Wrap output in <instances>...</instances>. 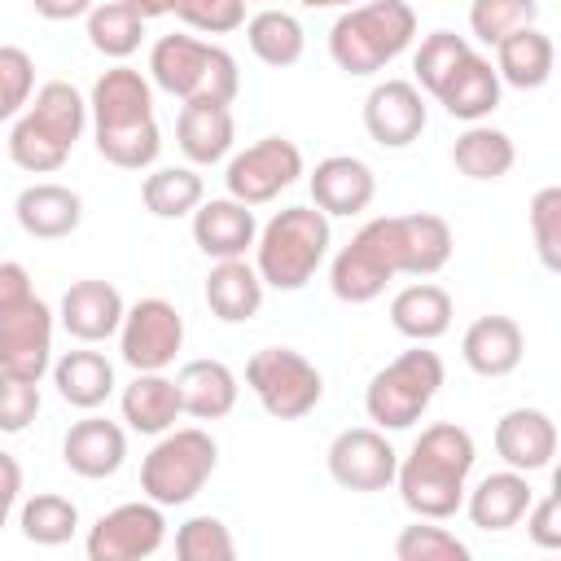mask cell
<instances>
[{
  "label": "cell",
  "instance_id": "c3c4849f",
  "mask_svg": "<svg viewBox=\"0 0 561 561\" xmlns=\"http://www.w3.org/2000/svg\"><path fill=\"white\" fill-rule=\"evenodd\" d=\"M18 495H22V465L0 451V530L9 526V513L18 508Z\"/></svg>",
  "mask_w": 561,
  "mask_h": 561
},
{
  "label": "cell",
  "instance_id": "f546056e",
  "mask_svg": "<svg viewBox=\"0 0 561 561\" xmlns=\"http://www.w3.org/2000/svg\"><path fill=\"white\" fill-rule=\"evenodd\" d=\"M390 324L412 342H434L451 329V294L443 285H408L390 298Z\"/></svg>",
  "mask_w": 561,
  "mask_h": 561
},
{
  "label": "cell",
  "instance_id": "4dcf8cb0",
  "mask_svg": "<svg viewBox=\"0 0 561 561\" xmlns=\"http://www.w3.org/2000/svg\"><path fill=\"white\" fill-rule=\"evenodd\" d=\"M53 386L70 408L92 412L114 394V364L101 351H66L53 364Z\"/></svg>",
  "mask_w": 561,
  "mask_h": 561
},
{
  "label": "cell",
  "instance_id": "52a82bcc",
  "mask_svg": "<svg viewBox=\"0 0 561 561\" xmlns=\"http://www.w3.org/2000/svg\"><path fill=\"white\" fill-rule=\"evenodd\" d=\"M447 368L438 359V351H430L425 342H416L412 351H403L399 359H390L381 373H373L368 390H364V412L377 430H412L425 408L434 403L438 386H443Z\"/></svg>",
  "mask_w": 561,
  "mask_h": 561
},
{
  "label": "cell",
  "instance_id": "74e56055",
  "mask_svg": "<svg viewBox=\"0 0 561 561\" xmlns=\"http://www.w3.org/2000/svg\"><path fill=\"white\" fill-rule=\"evenodd\" d=\"M18 526H22V535H26L31 543H39V548H61V543H70V535L79 530V508H75V500H66V495H57V491H39V495H31V500L22 504Z\"/></svg>",
  "mask_w": 561,
  "mask_h": 561
},
{
  "label": "cell",
  "instance_id": "8992f818",
  "mask_svg": "<svg viewBox=\"0 0 561 561\" xmlns=\"http://www.w3.org/2000/svg\"><path fill=\"white\" fill-rule=\"evenodd\" d=\"M149 79L180 101H224V105H232L241 88L237 57L197 35H162L149 53Z\"/></svg>",
  "mask_w": 561,
  "mask_h": 561
},
{
  "label": "cell",
  "instance_id": "e575fe53",
  "mask_svg": "<svg viewBox=\"0 0 561 561\" xmlns=\"http://www.w3.org/2000/svg\"><path fill=\"white\" fill-rule=\"evenodd\" d=\"M245 44L250 53L263 61V66H294L307 48V35H302V22L285 9H259L250 22H245Z\"/></svg>",
  "mask_w": 561,
  "mask_h": 561
},
{
  "label": "cell",
  "instance_id": "7a4b0ae2",
  "mask_svg": "<svg viewBox=\"0 0 561 561\" xmlns=\"http://www.w3.org/2000/svg\"><path fill=\"white\" fill-rule=\"evenodd\" d=\"M96 153L123 171H145L162 153V136L153 123V92L149 79L131 66H114L92 83L88 96Z\"/></svg>",
  "mask_w": 561,
  "mask_h": 561
},
{
  "label": "cell",
  "instance_id": "277c9868",
  "mask_svg": "<svg viewBox=\"0 0 561 561\" xmlns=\"http://www.w3.org/2000/svg\"><path fill=\"white\" fill-rule=\"evenodd\" d=\"M416 39V13L408 0H364L346 4V13L329 31V57L346 75L386 70Z\"/></svg>",
  "mask_w": 561,
  "mask_h": 561
},
{
  "label": "cell",
  "instance_id": "d6986e66",
  "mask_svg": "<svg viewBox=\"0 0 561 561\" xmlns=\"http://www.w3.org/2000/svg\"><path fill=\"white\" fill-rule=\"evenodd\" d=\"M495 451L508 469L517 473H535L548 469L557 456V425L548 412L539 408H513L495 421Z\"/></svg>",
  "mask_w": 561,
  "mask_h": 561
},
{
  "label": "cell",
  "instance_id": "1f68e13d",
  "mask_svg": "<svg viewBox=\"0 0 561 561\" xmlns=\"http://www.w3.org/2000/svg\"><path fill=\"white\" fill-rule=\"evenodd\" d=\"M399 241H403V276H434L447 267V259L456 250L451 224L430 210L399 215Z\"/></svg>",
  "mask_w": 561,
  "mask_h": 561
},
{
  "label": "cell",
  "instance_id": "d4e9b609",
  "mask_svg": "<svg viewBox=\"0 0 561 561\" xmlns=\"http://www.w3.org/2000/svg\"><path fill=\"white\" fill-rule=\"evenodd\" d=\"M530 500H535V491H530L526 473H517V469L486 473L473 491H465L469 522H473L478 530H495V535H500V530H513V526L526 517Z\"/></svg>",
  "mask_w": 561,
  "mask_h": 561
},
{
  "label": "cell",
  "instance_id": "4316f807",
  "mask_svg": "<svg viewBox=\"0 0 561 561\" xmlns=\"http://www.w3.org/2000/svg\"><path fill=\"white\" fill-rule=\"evenodd\" d=\"M206 307L224 324L254 320L263 307V276L245 259H215L206 276Z\"/></svg>",
  "mask_w": 561,
  "mask_h": 561
},
{
  "label": "cell",
  "instance_id": "4fadbf2b",
  "mask_svg": "<svg viewBox=\"0 0 561 561\" xmlns=\"http://www.w3.org/2000/svg\"><path fill=\"white\" fill-rule=\"evenodd\" d=\"M184 346V316L167 298H140L123 311L118 351L136 373H162Z\"/></svg>",
  "mask_w": 561,
  "mask_h": 561
},
{
  "label": "cell",
  "instance_id": "f907efd6",
  "mask_svg": "<svg viewBox=\"0 0 561 561\" xmlns=\"http://www.w3.org/2000/svg\"><path fill=\"white\" fill-rule=\"evenodd\" d=\"M22 294H31V272L18 259H4L0 263V302H13Z\"/></svg>",
  "mask_w": 561,
  "mask_h": 561
},
{
  "label": "cell",
  "instance_id": "30bf717a",
  "mask_svg": "<svg viewBox=\"0 0 561 561\" xmlns=\"http://www.w3.org/2000/svg\"><path fill=\"white\" fill-rule=\"evenodd\" d=\"M245 386L254 390V399L263 403V412L276 416V421H302L324 399L320 368L307 355L289 351V346H263V351H254L250 364H245Z\"/></svg>",
  "mask_w": 561,
  "mask_h": 561
},
{
  "label": "cell",
  "instance_id": "2e32d148",
  "mask_svg": "<svg viewBox=\"0 0 561 561\" xmlns=\"http://www.w3.org/2000/svg\"><path fill=\"white\" fill-rule=\"evenodd\" d=\"M364 127L381 149H408L425 131V96L408 79H381L364 96Z\"/></svg>",
  "mask_w": 561,
  "mask_h": 561
},
{
  "label": "cell",
  "instance_id": "8fae6325",
  "mask_svg": "<svg viewBox=\"0 0 561 561\" xmlns=\"http://www.w3.org/2000/svg\"><path fill=\"white\" fill-rule=\"evenodd\" d=\"M0 368L26 381L53 368V307L35 298V289L0 302Z\"/></svg>",
  "mask_w": 561,
  "mask_h": 561
},
{
  "label": "cell",
  "instance_id": "7402d4cb",
  "mask_svg": "<svg viewBox=\"0 0 561 561\" xmlns=\"http://www.w3.org/2000/svg\"><path fill=\"white\" fill-rule=\"evenodd\" d=\"M13 215H18V228L35 241H61L70 237L79 224H83V202L75 188L66 184H53V180H39V184H26L13 202Z\"/></svg>",
  "mask_w": 561,
  "mask_h": 561
},
{
  "label": "cell",
  "instance_id": "cb8c5ba5",
  "mask_svg": "<svg viewBox=\"0 0 561 561\" xmlns=\"http://www.w3.org/2000/svg\"><path fill=\"white\" fill-rule=\"evenodd\" d=\"M522 351L526 337L513 316H478L460 337V355L478 377H508L522 364Z\"/></svg>",
  "mask_w": 561,
  "mask_h": 561
},
{
  "label": "cell",
  "instance_id": "7dc6e473",
  "mask_svg": "<svg viewBox=\"0 0 561 561\" xmlns=\"http://www.w3.org/2000/svg\"><path fill=\"white\" fill-rule=\"evenodd\" d=\"M526 535L535 548H561V495L548 491L543 500H530L526 508Z\"/></svg>",
  "mask_w": 561,
  "mask_h": 561
},
{
  "label": "cell",
  "instance_id": "ffe728a7",
  "mask_svg": "<svg viewBox=\"0 0 561 561\" xmlns=\"http://www.w3.org/2000/svg\"><path fill=\"white\" fill-rule=\"evenodd\" d=\"M254 237H259L254 210L237 197H210L193 210V241L206 259H245Z\"/></svg>",
  "mask_w": 561,
  "mask_h": 561
},
{
  "label": "cell",
  "instance_id": "ab89813d",
  "mask_svg": "<svg viewBox=\"0 0 561 561\" xmlns=\"http://www.w3.org/2000/svg\"><path fill=\"white\" fill-rule=\"evenodd\" d=\"M535 18H539V0H473L469 4V31L491 48L522 26H535Z\"/></svg>",
  "mask_w": 561,
  "mask_h": 561
},
{
  "label": "cell",
  "instance_id": "b9f144b4",
  "mask_svg": "<svg viewBox=\"0 0 561 561\" xmlns=\"http://www.w3.org/2000/svg\"><path fill=\"white\" fill-rule=\"evenodd\" d=\"M394 557L399 561H469V543H460L451 530H443L430 517H421L416 526L399 530Z\"/></svg>",
  "mask_w": 561,
  "mask_h": 561
},
{
  "label": "cell",
  "instance_id": "9a60e30c",
  "mask_svg": "<svg viewBox=\"0 0 561 561\" xmlns=\"http://www.w3.org/2000/svg\"><path fill=\"white\" fill-rule=\"evenodd\" d=\"M399 469V451L390 447V438L373 425H355L342 430L329 443V478L346 491H386L394 482Z\"/></svg>",
  "mask_w": 561,
  "mask_h": 561
},
{
  "label": "cell",
  "instance_id": "9c48e42d",
  "mask_svg": "<svg viewBox=\"0 0 561 561\" xmlns=\"http://www.w3.org/2000/svg\"><path fill=\"white\" fill-rule=\"evenodd\" d=\"M394 276H403V241H399V215L368 219L337 254L329 267L333 298L364 307L373 302Z\"/></svg>",
  "mask_w": 561,
  "mask_h": 561
},
{
  "label": "cell",
  "instance_id": "ba28073f",
  "mask_svg": "<svg viewBox=\"0 0 561 561\" xmlns=\"http://www.w3.org/2000/svg\"><path fill=\"white\" fill-rule=\"evenodd\" d=\"M215 465H219V447L206 430L171 425L167 434H158V443L149 447V456L140 465V491H145V500H153L162 508L188 504L210 482Z\"/></svg>",
  "mask_w": 561,
  "mask_h": 561
},
{
  "label": "cell",
  "instance_id": "f35d334b",
  "mask_svg": "<svg viewBox=\"0 0 561 561\" xmlns=\"http://www.w3.org/2000/svg\"><path fill=\"white\" fill-rule=\"evenodd\" d=\"M469 53H473V48H469V39H465V35H456V31H434V35H425V39H421V48H416V57H412L416 88H421V92H430V96H438V92H443V83L456 75V66H460Z\"/></svg>",
  "mask_w": 561,
  "mask_h": 561
},
{
  "label": "cell",
  "instance_id": "5b68a950",
  "mask_svg": "<svg viewBox=\"0 0 561 561\" xmlns=\"http://www.w3.org/2000/svg\"><path fill=\"white\" fill-rule=\"evenodd\" d=\"M329 241H333V232H329L324 210L285 206L254 237V272L263 276V285L294 294L320 272V263L329 254Z\"/></svg>",
  "mask_w": 561,
  "mask_h": 561
},
{
  "label": "cell",
  "instance_id": "44dd1931",
  "mask_svg": "<svg viewBox=\"0 0 561 561\" xmlns=\"http://www.w3.org/2000/svg\"><path fill=\"white\" fill-rule=\"evenodd\" d=\"M61 460H66V469L70 473H79V478H110V473H118L123 469V460H127V434H123V425H114V421H105V416H83V421H75L70 430H66V438H61Z\"/></svg>",
  "mask_w": 561,
  "mask_h": 561
},
{
  "label": "cell",
  "instance_id": "bcb514c9",
  "mask_svg": "<svg viewBox=\"0 0 561 561\" xmlns=\"http://www.w3.org/2000/svg\"><path fill=\"white\" fill-rule=\"evenodd\" d=\"M39 416V381L0 368V434H22Z\"/></svg>",
  "mask_w": 561,
  "mask_h": 561
},
{
  "label": "cell",
  "instance_id": "60d3db41",
  "mask_svg": "<svg viewBox=\"0 0 561 561\" xmlns=\"http://www.w3.org/2000/svg\"><path fill=\"white\" fill-rule=\"evenodd\" d=\"M175 557L180 561H232L237 543H232V530L219 517L202 513V517H188L175 530Z\"/></svg>",
  "mask_w": 561,
  "mask_h": 561
},
{
  "label": "cell",
  "instance_id": "3957f363",
  "mask_svg": "<svg viewBox=\"0 0 561 561\" xmlns=\"http://www.w3.org/2000/svg\"><path fill=\"white\" fill-rule=\"evenodd\" d=\"M83 127H88V101L66 79H48L44 88H35V96L18 114L9 131V158L31 175L61 171Z\"/></svg>",
  "mask_w": 561,
  "mask_h": 561
},
{
  "label": "cell",
  "instance_id": "f6af8a7d",
  "mask_svg": "<svg viewBox=\"0 0 561 561\" xmlns=\"http://www.w3.org/2000/svg\"><path fill=\"white\" fill-rule=\"evenodd\" d=\"M171 13L202 35H228L245 22V0H171Z\"/></svg>",
  "mask_w": 561,
  "mask_h": 561
},
{
  "label": "cell",
  "instance_id": "e0dca14e",
  "mask_svg": "<svg viewBox=\"0 0 561 561\" xmlns=\"http://www.w3.org/2000/svg\"><path fill=\"white\" fill-rule=\"evenodd\" d=\"M307 184H311V206L324 210V215H359L377 197L373 167L359 162V158H351V153L320 158Z\"/></svg>",
  "mask_w": 561,
  "mask_h": 561
},
{
  "label": "cell",
  "instance_id": "816d5d0a",
  "mask_svg": "<svg viewBox=\"0 0 561 561\" xmlns=\"http://www.w3.org/2000/svg\"><path fill=\"white\" fill-rule=\"evenodd\" d=\"M123 4H131L145 22H149V18H162V13H171V0H123Z\"/></svg>",
  "mask_w": 561,
  "mask_h": 561
},
{
  "label": "cell",
  "instance_id": "f1b7e54d",
  "mask_svg": "<svg viewBox=\"0 0 561 561\" xmlns=\"http://www.w3.org/2000/svg\"><path fill=\"white\" fill-rule=\"evenodd\" d=\"M434 101L460 123H482L500 105V75L482 53H469Z\"/></svg>",
  "mask_w": 561,
  "mask_h": 561
},
{
  "label": "cell",
  "instance_id": "d590c367",
  "mask_svg": "<svg viewBox=\"0 0 561 561\" xmlns=\"http://www.w3.org/2000/svg\"><path fill=\"white\" fill-rule=\"evenodd\" d=\"M140 39H145V18L131 4H123V0L92 4V13H88V44L101 57L123 61V57H131L140 48Z\"/></svg>",
  "mask_w": 561,
  "mask_h": 561
},
{
  "label": "cell",
  "instance_id": "83f0119b",
  "mask_svg": "<svg viewBox=\"0 0 561 561\" xmlns=\"http://www.w3.org/2000/svg\"><path fill=\"white\" fill-rule=\"evenodd\" d=\"M552 61H557V48H552V39L539 26H522V31L504 35L495 44V75H500V83L522 88V92L543 88L552 79Z\"/></svg>",
  "mask_w": 561,
  "mask_h": 561
},
{
  "label": "cell",
  "instance_id": "603a6c76",
  "mask_svg": "<svg viewBox=\"0 0 561 561\" xmlns=\"http://www.w3.org/2000/svg\"><path fill=\"white\" fill-rule=\"evenodd\" d=\"M232 136H237V123H232V110L224 101H184L180 105L175 140L193 167L224 162L232 149Z\"/></svg>",
  "mask_w": 561,
  "mask_h": 561
},
{
  "label": "cell",
  "instance_id": "5bb4252c",
  "mask_svg": "<svg viewBox=\"0 0 561 561\" xmlns=\"http://www.w3.org/2000/svg\"><path fill=\"white\" fill-rule=\"evenodd\" d=\"M167 539V517L162 504L153 500H131L96 517L88 530V561H145L162 548Z\"/></svg>",
  "mask_w": 561,
  "mask_h": 561
},
{
  "label": "cell",
  "instance_id": "681fc988",
  "mask_svg": "<svg viewBox=\"0 0 561 561\" xmlns=\"http://www.w3.org/2000/svg\"><path fill=\"white\" fill-rule=\"evenodd\" d=\"M96 0H31V9L48 22H75V18H88Z\"/></svg>",
  "mask_w": 561,
  "mask_h": 561
},
{
  "label": "cell",
  "instance_id": "7c38bea8",
  "mask_svg": "<svg viewBox=\"0 0 561 561\" xmlns=\"http://www.w3.org/2000/svg\"><path fill=\"white\" fill-rule=\"evenodd\" d=\"M298 175H302V149L285 136H263L228 162L224 184H228V197H237L245 206H263L276 193H285Z\"/></svg>",
  "mask_w": 561,
  "mask_h": 561
},
{
  "label": "cell",
  "instance_id": "6da1fadb",
  "mask_svg": "<svg viewBox=\"0 0 561 561\" xmlns=\"http://www.w3.org/2000/svg\"><path fill=\"white\" fill-rule=\"evenodd\" d=\"M473 460H478V447L465 425L438 421L421 430V438L394 469L403 504L430 522L456 517V508H465V482L473 473Z\"/></svg>",
  "mask_w": 561,
  "mask_h": 561
},
{
  "label": "cell",
  "instance_id": "836d02e7",
  "mask_svg": "<svg viewBox=\"0 0 561 561\" xmlns=\"http://www.w3.org/2000/svg\"><path fill=\"white\" fill-rule=\"evenodd\" d=\"M180 416V390L162 373H136V381L123 390V421L136 434H167Z\"/></svg>",
  "mask_w": 561,
  "mask_h": 561
},
{
  "label": "cell",
  "instance_id": "ee69618b",
  "mask_svg": "<svg viewBox=\"0 0 561 561\" xmlns=\"http://www.w3.org/2000/svg\"><path fill=\"white\" fill-rule=\"evenodd\" d=\"M530 237L548 272H561V188L548 184L530 197Z\"/></svg>",
  "mask_w": 561,
  "mask_h": 561
},
{
  "label": "cell",
  "instance_id": "8d00e7d4",
  "mask_svg": "<svg viewBox=\"0 0 561 561\" xmlns=\"http://www.w3.org/2000/svg\"><path fill=\"white\" fill-rule=\"evenodd\" d=\"M202 175L193 167H158L153 175H145V210L158 215V219H180V215H193L202 206Z\"/></svg>",
  "mask_w": 561,
  "mask_h": 561
},
{
  "label": "cell",
  "instance_id": "d6a6232c",
  "mask_svg": "<svg viewBox=\"0 0 561 561\" xmlns=\"http://www.w3.org/2000/svg\"><path fill=\"white\" fill-rule=\"evenodd\" d=\"M451 162H456L460 175L491 184V180H500V175L513 171L517 149H513L508 131L486 127V123H469V127L456 136V145H451Z\"/></svg>",
  "mask_w": 561,
  "mask_h": 561
},
{
  "label": "cell",
  "instance_id": "484cf974",
  "mask_svg": "<svg viewBox=\"0 0 561 561\" xmlns=\"http://www.w3.org/2000/svg\"><path fill=\"white\" fill-rule=\"evenodd\" d=\"M175 390H180V412L197 416V421H219L237 408V373L224 359H188L175 373Z\"/></svg>",
  "mask_w": 561,
  "mask_h": 561
},
{
  "label": "cell",
  "instance_id": "7bdbcfd3",
  "mask_svg": "<svg viewBox=\"0 0 561 561\" xmlns=\"http://www.w3.org/2000/svg\"><path fill=\"white\" fill-rule=\"evenodd\" d=\"M35 96V61L18 44H0V123L18 118Z\"/></svg>",
  "mask_w": 561,
  "mask_h": 561
},
{
  "label": "cell",
  "instance_id": "ac0fdd59",
  "mask_svg": "<svg viewBox=\"0 0 561 561\" xmlns=\"http://www.w3.org/2000/svg\"><path fill=\"white\" fill-rule=\"evenodd\" d=\"M123 311H127V302H123V294L110 280H75L61 294L57 320H61V329L70 337H79V342L92 346V342H105V337L118 333Z\"/></svg>",
  "mask_w": 561,
  "mask_h": 561
}]
</instances>
